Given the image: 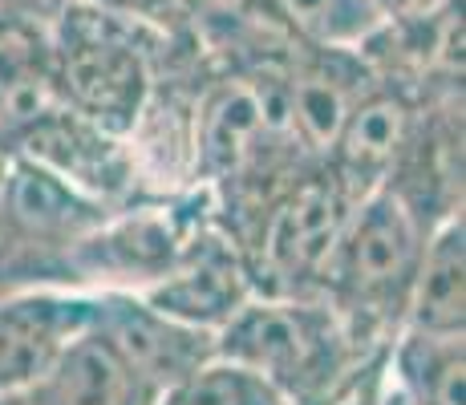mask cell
Here are the masks:
<instances>
[{"mask_svg": "<svg viewBox=\"0 0 466 405\" xmlns=\"http://www.w3.org/2000/svg\"><path fill=\"white\" fill-rule=\"evenodd\" d=\"M272 13L309 49H361L385 25L378 0H272Z\"/></svg>", "mask_w": 466, "mask_h": 405, "instance_id": "2e32d148", "label": "cell"}, {"mask_svg": "<svg viewBox=\"0 0 466 405\" xmlns=\"http://www.w3.org/2000/svg\"><path fill=\"white\" fill-rule=\"evenodd\" d=\"M0 405H25V393H5V398H0Z\"/></svg>", "mask_w": 466, "mask_h": 405, "instance_id": "7402d4cb", "label": "cell"}, {"mask_svg": "<svg viewBox=\"0 0 466 405\" xmlns=\"http://www.w3.org/2000/svg\"><path fill=\"white\" fill-rule=\"evenodd\" d=\"M102 309H97V329L114 340L127 365L155 393L175 385L191 369L215 357V332L183 324L167 312L150 309L138 292H97Z\"/></svg>", "mask_w": 466, "mask_h": 405, "instance_id": "ba28073f", "label": "cell"}, {"mask_svg": "<svg viewBox=\"0 0 466 405\" xmlns=\"http://www.w3.org/2000/svg\"><path fill=\"white\" fill-rule=\"evenodd\" d=\"M183 25H195L211 41H231L236 49H259L264 37H289L276 21L272 0H175Z\"/></svg>", "mask_w": 466, "mask_h": 405, "instance_id": "ac0fdd59", "label": "cell"}, {"mask_svg": "<svg viewBox=\"0 0 466 405\" xmlns=\"http://www.w3.org/2000/svg\"><path fill=\"white\" fill-rule=\"evenodd\" d=\"M155 405H289V401L259 373L215 353L211 361H203L187 377H178L175 385H167L155 398Z\"/></svg>", "mask_w": 466, "mask_h": 405, "instance_id": "e0dca14e", "label": "cell"}, {"mask_svg": "<svg viewBox=\"0 0 466 405\" xmlns=\"http://www.w3.org/2000/svg\"><path fill=\"white\" fill-rule=\"evenodd\" d=\"M0 215L29 239H77L106 219V203L89 199L53 170L13 155V170L0 183Z\"/></svg>", "mask_w": 466, "mask_h": 405, "instance_id": "4fadbf2b", "label": "cell"}, {"mask_svg": "<svg viewBox=\"0 0 466 405\" xmlns=\"http://www.w3.org/2000/svg\"><path fill=\"white\" fill-rule=\"evenodd\" d=\"M57 106L66 102L53 74L49 21L33 5L0 0V134L8 138Z\"/></svg>", "mask_w": 466, "mask_h": 405, "instance_id": "8fae6325", "label": "cell"}, {"mask_svg": "<svg viewBox=\"0 0 466 405\" xmlns=\"http://www.w3.org/2000/svg\"><path fill=\"white\" fill-rule=\"evenodd\" d=\"M385 16H410V13H422V8L438 5V0H378Z\"/></svg>", "mask_w": 466, "mask_h": 405, "instance_id": "44dd1931", "label": "cell"}, {"mask_svg": "<svg viewBox=\"0 0 466 405\" xmlns=\"http://www.w3.org/2000/svg\"><path fill=\"white\" fill-rule=\"evenodd\" d=\"M256 284L248 272L244 256L215 231H195L187 239L178 264L170 268L163 280L142 288V300L167 317L195 324V329L219 332L223 324L236 317L252 300Z\"/></svg>", "mask_w": 466, "mask_h": 405, "instance_id": "8992f818", "label": "cell"}, {"mask_svg": "<svg viewBox=\"0 0 466 405\" xmlns=\"http://www.w3.org/2000/svg\"><path fill=\"white\" fill-rule=\"evenodd\" d=\"M89 5L110 8V13H122V16H138V21L170 33V37H175V29H183V16H178L175 0H89Z\"/></svg>", "mask_w": 466, "mask_h": 405, "instance_id": "ffe728a7", "label": "cell"}, {"mask_svg": "<svg viewBox=\"0 0 466 405\" xmlns=\"http://www.w3.org/2000/svg\"><path fill=\"white\" fill-rule=\"evenodd\" d=\"M373 86L370 66L361 61V49H309L297 45L284 94H289V126L309 150L333 147L340 122L349 118L353 102Z\"/></svg>", "mask_w": 466, "mask_h": 405, "instance_id": "30bf717a", "label": "cell"}, {"mask_svg": "<svg viewBox=\"0 0 466 405\" xmlns=\"http://www.w3.org/2000/svg\"><path fill=\"white\" fill-rule=\"evenodd\" d=\"M426 236L430 228L390 187L370 191L349 211L317 292L345 320L361 349L390 345L406 324V304L414 292Z\"/></svg>", "mask_w": 466, "mask_h": 405, "instance_id": "6da1fadb", "label": "cell"}, {"mask_svg": "<svg viewBox=\"0 0 466 405\" xmlns=\"http://www.w3.org/2000/svg\"><path fill=\"white\" fill-rule=\"evenodd\" d=\"M337 405H410L406 393L393 385L390 369H385V345L373 349V353L357 365L353 381H349V390L340 393Z\"/></svg>", "mask_w": 466, "mask_h": 405, "instance_id": "d6986e66", "label": "cell"}, {"mask_svg": "<svg viewBox=\"0 0 466 405\" xmlns=\"http://www.w3.org/2000/svg\"><path fill=\"white\" fill-rule=\"evenodd\" d=\"M418 332H462L466 329V231L462 211L434 223L406 304V324Z\"/></svg>", "mask_w": 466, "mask_h": 405, "instance_id": "5bb4252c", "label": "cell"}, {"mask_svg": "<svg viewBox=\"0 0 466 405\" xmlns=\"http://www.w3.org/2000/svg\"><path fill=\"white\" fill-rule=\"evenodd\" d=\"M155 398L97 320L25 390V405H155Z\"/></svg>", "mask_w": 466, "mask_h": 405, "instance_id": "7c38bea8", "label": "cell"}, {"mask_svg": "<svg viewBox=\"0 0 466 405\" xmlns=\"http://www.w3.org/2000/svg\"><path fill=\"white\" fill-rule=\"evenodd\" d=\"M102 296L21 292L0 300V398L25 393L97 320Z\"/></svg>", "mask_w": 466, "mask_h": 405, "instance_id": "52a82bcc", "label": "cell"}, {"mask_svg": "<svg viewBox=\"0 0 466 405\" xmlns=\"http://www.w3.org/2000/svg\"><path fill=\"white\" fill-rule=\"evenodd\" d=\"M8 147L16 158H29L53 170L69 187L86 191L89 199H114L134 183V162L122 150L118 134H106L102 126L86 122L69 106L41 114L16 134H8Z\"/></svg>", "mask_w": 466, "mask_h": 405, "instance_id": "5b68a950", "label": "cell"}, {"mask_svg": "<svg viewBox=\"0 0 466 405\" xmlns=\"http://www.w3.org/2000/svg\"><path fill=\"white\" fill-rule=\"evenodd\" d=\"M414 134V106L401 86L373 81L353 102L349 118L340 122L333 147H329V170L340 178L353 199H365L393 175L401 150Z\"/></svg>", "mask_w": 466, "mask_h": 405, "instance_id": "9c48e42d", "label": "cell"}, {"mask_svg": "<svg viewBox=\"0 0 466 405\" xmlns=\"http://www.w3.org/2000/svg\"><path fill=\"white\" fill-rule=\"evenodd\" d=\"M353 207L357 199L333 170L292 183L259 223L256 264H248L252 284H264L268 296H309L320 284Z\"/></svg>", "mask_w": 466, "mask_h": 405, "instance_id": "277c9868", "label": "cell"}, {"mask_svg": "<svg viewBox=\"0 0 466 405\" xmlns=\"http://www.w3.org/2000/svg\"><path fill=\"white\" fill-rule=\"evenodd\" d=\"M385 369L410 405H466L462 332L398 329V337L385 345Z\"/></svg>", "mask_w": 466, "mask_h": 405, "instance_id": "9a60e30c", "label": "cell"}, {"mask_svg": "<svg viewBox=\"0 0 466 405\" xmlns=\"http://www.w3.org/2000/svg\"><path fill=\"white\" fill-rule=\"evenodd\" d=\"M215 353L259 373L289 405H337L370 357L345 320L309 296H252L215 332Z\"/></svg>", "mask_w": 466, "mask_h": 405, "instance_id": "7a4b0ae2", "label": "cell"}, {"mask_svg": "<svg viewBox=\"0 0 466 405\" xmlns=\"http://www.w3.org/2000/svg\"><path fill=\"white\" fill-rule=\"evenodd\" d=\"M49 37L61 102L106 134H130L150 106L155 53L170 33L89 0H61Z\"/></svg>", "mask_w": 466, "mask_h": 405, "instance_id": "3957f363", "label": "cell"}]
</instances>
